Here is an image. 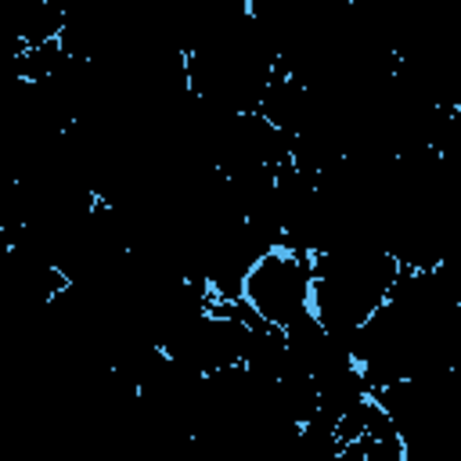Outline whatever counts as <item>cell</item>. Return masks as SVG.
Here are the masks:
<instances>
[{"mask_svg":"<svg viewBox=\"0 0 461 461\" xmlns=\"http://www.w3.org/2000/svg\"><path fill=\"white\" fill-rule=\"evenodd\" d=\"M310 277H313L310 252H299L292 245H274L259 252L245 270L241 299L259 321L274 328H288L310 317Z\"/></svg>","mask_w":461,"mask_h":461,"instance_id":"1","label":"cell"}]
</instances>
